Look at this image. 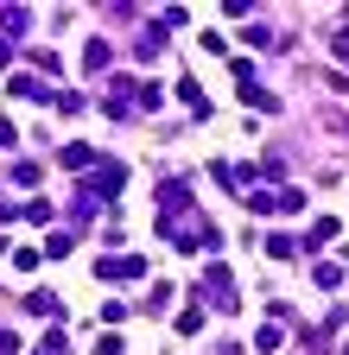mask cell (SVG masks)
Returning a JSON list of instances; mask_svg holds the SVG:
<instances>
[{
    "instance_id": "cell-1",
    "label": "cell",
    "mask_w": 349,
    "mask_h": 355,
    "mask_svg": "<svg viewBox=\"0 0 349 355\" xmlns=\"http://www.w3.org/2000/svg\"><path fill=\"white\" fill-rule=\"evenodd\" d=\"M96 279H102V286H134V279H146V260H140V254H114V260H96Z\"/></svg>"
},
{
    "instance_id": "cell-2",
    "label": "cell",
    "mask_w": 349,
    "mask_h": 355,
    "mask_svg": "<svg viewBox=\"0 0 349 355\" xmlns=\"http://www.w3.org/2000/svg\"><path fill=\"white\" fill-rule=\"evenodd\" d=\"M121 184H127V171H121L114 159H102V165L90 171V203H96V197H121Z\"/></svg>"
},
{
    "instance_id": "cell-3",
    "label": "cell",
    "mask_w": 349,
    "mask_h": 355,
    "mask_svg": "<svg viewBox=\"0 0 349 355\" xmlns=\"http://www.w3.org/2000/svg\"><path fill=\"white\" fill-rule=\"evenodd\" d=\"M203 286H210V304H216V311H235V286H229V266H210V273H203Z\"/></svg>"
},
{
    "instance_id": "cell-4",
    "label": "cell",
    "mask_w": 349,
    "mask_h": 355,
    "mask_svg": "<svg viewBox=\"0 0 349 355\" xmlns=\"http://www.w3.org/2000/svg\"><path fill=\"white\" fill-rule=\"evenodd\" d=\"M58 165H64V171H96L102 159H96V146H83V140H70V146L58 153Z\"/></svg>"
},
{
    "instance_id": "cell-5",
    "label": "cell",
    "mask_w": 349,
    "mask_h": 355,
    "mask_svg": "<svg viewBox=\"0 0 349 355\" xmlns=\"http://www.w3.org/2000/svg\"><path fill=\"white\" fill-rule=\"evenodd\" d=\"M185 203H191V184H185V178H165V184H159V209H165V216H178Z\"/></svg>"
},
{
    "instance_id": "cell-6",
    "label": "cell",
    "mask_w": 349,
    "mask_h": 355,
    "mask_svg": "<svg viewBox=\"0 0 349 355\" xmlns=\"http://www.w3.org/2000/svg\"><path fill=\"white\" fill-rule=\"evenodd\" d=\"M178 102H185L191 114H203V121H210V96H203V89H197L191 76H178Z\"/></svg>"
},
{
    "instance_id": "cell-7",
    "label": "cell",
    "mask_w": 349,
    "mask_h": 355,
    "mask_svg": "<svg viewBox=\"0 0 349 355\" xmlns=\"http://www.w3.org/2000/svg\"><path fill=\"white\" fill-rule=\"evenodd\" d=\"M7 89H13V96H32V102H58V96H51V89L38 83V76H7Z\"/></svg>"
},
{
    "instance_id": "cell-8",
    "label": "cell",
    "mask_w": 349,
    "mask_h": 355,
    "mask_svg": "<svg viewBox=\"0 0 349 355\" xmlns=\"http://www.w3.org/2000/svg\"><path fill=\"white\" fill-rule=\"evenodd\" d=\"M337 229H343L337 216H318V222H312V235H305V248H330V241H337Z\"/></svg>"
},
{
    "instance_id": "cell-9",
    "label": "cell",
    "mask_w": 349,
    "mask_h": 355,
    "mask_svg": "<svg viewBox=\"0 0 349 355\" xmlns=\"http://www.w3.org/2000/svg\"><path fill=\"white\" fill-rule=\"evenodd\" d=\"M114 51H108V38H90V44H83V70H102Z\"/></svg>"
},
{
    "instance_id": "cell-10",
    "label": "cell",
    "mask_w": 349,
    "mask_h": 355,
    "mask_svg": "<svg viewBox=\"0 0 349 355\" xmlns=\"http://www.w3.org/2000/svg\"><path fill=\"white\" fill-rule=\"evenodd\" d=\"M26 311H32V318H58V311H64V304H58L51 292H26Z\"/></svg>"
},
{
    "instance_id": "cell-11",
    "label": "cell",
    "mask_w": 349,
    "mask_h": 355,
    "mask_svg": "<svg viewBox=\"0 0 349 355\" xmlns=\"http://www.w3.org/2000/svg\"><path fill=\"white\" fill-rule=\"evenodd\" d=\"M280 343H286V330H280V324H260V330H254V349H260V355H273Z\"/></svg>"
},
{
    "instance_id": "cell-12",
    "label": "cell",
    "mask_w": 349,
    "mask_h": 355,
    "mask_svg": "<svg viewBox=\"0 0 349 355\" xmlns=\"http://www.w3.org/2000/svg\"><path fill=\"white\" fill-rule=\"evenodd\" d=\"M312 279H318L324 292H337V286H343V273H337V266H330V260H324V266H312Z\"/></svg>"
},
{
    "instance_id": "cell-13",
    "label": "cell",
    "mask_w": 349,
    "mask_h": 355,
    "mask_svg": "<svg viewBox=\"0 0 349 355\" xmlns=\"http://www.w3.org/2000/svg\"><path fill=\"white\" fill-rule=\"evenodd\" d=\"M197 330H203V311H197V304L178 311V336H197Z\"/></svg>"
},
{
    "instance_id": "cell-14",
    "label": "cell",
    "mask_w": 349,
    "mask_h": 355,
    "mask_svg": "<svg viewBox=\"0 0 349 355\" xmlns=\"http://www.w3.org/2000/svg\"><path fill=\"white\" fill-rule=\"evenodd\" d=\"M38 355H70V343H64L58 330H45V336H38Z\"/></svg>"
},
{
    "instance_id": "cell-15",
    "label": "cell",
    "mask_w": 349,
    "mask_h": 355,
    "mask_svg": "<svg viewBox=\"0 0 349 355\" xmlns=\"http://www.w3.org/2000/svg\"><path fill=\"white\" fill-rule=\"evenodd\" d=\"M267 254H280V260H292V254H298V241H292V235H267Z\"/></svg>"
},
{
    "instance_id": "cell-16",
    "label": "cell",
    "mask_w": 349,
    "mask_h": 355,
    "mask_svg": "<svg viewBox=\"0 0 349 355\" xmlns=\"http://www.w3.org/2000/svg\"><path fill=\"white\" fill-rule=\"evenodd\" d=\"M38 260H45V254H38V248H13V266H19V273H32V266Z\"/></svg>"
},
{
    "instance_id": "cell-17",
    "label": "cell",
    "mask_w": 349,
    "mask_h": 355,
    "mask_svg": "<svg viewBox=\"0 0 349 355\" xmlns=\"http://www.w3.org/2000/svg\"><path fill=\"white\" fill-rule=\"evenodd\" d=\"M0 19H7V38H19V32H26V7H7Z\"/></svg>"
},
{
    "instance_id": "cell-18",
    "label": "cell",
    "mask_w": 349,
    "mask_h": 355,
    "mask_svg": "<svg viewBox=\"0 0 349 355\" xmlns=\"http://www.w3.org/2000/svg\"><path fill=\"white\" fill-rule=\"evenodd\" d=\"M70 248H76V235H51V241H45V254H51V260H64Z\"/></svg>"
},
{
    "instance_id": "cell-19",
    "label": "cell",
    "mask_w": 349,
    "mask_h": 355,
    "mask_svg": "<svg viewBox=\"0 0 349 355\" xmlns=\"http://www.w3.org/2000/svg\"><path fill=\"white\" fill-rule=\"evenodd\" d=\"M96 355H127V343H121V336L108 330V336H96Z\"/></svg>"
},
{
    "instance_id": "cell-20",
    "label": "cell",
    "mask_w": 349,
    "mask_h": 355,
    "mask_svg": "<svg viewBox=\"0 0 349 355\" xmlns=\"http://www.w3.org/2000/svg\"><path fill=\"white\" fill-rule=\"evenodd\" d=\"M0 355H19V336L13 330H0Z\"/></svg>"
},
{
    "instance_id": "cell-21",
    "label": "cell",
    "mask_w": 349,
    "mask_h": 355,
    "mask_svg": "<svg viewBox=\"0 0 349 355\" xmlns=\"http://www.w3.org/2000/svg\"><path fill=\"white\" fill-rule=\"evenodd\" d=\"M0 146H19V133H13V121H0Z\"/></svg>"
},
{
    "instance_id": "cell-22",
    "label": "cell",
    "mask_w": 349,
    "mask_h": 355,
    "mask_svg": "<svg viewBox=\"0 0 349 355\" xmlns=\"http://www.w3.org/2000/svg\"><path fill=\"white\" fill-rule=\"evenodd\" d=\"M7 58H13V44H7V38H0V64H7Z\"/></svg>"
},
{
    "instance_id": "cell-23",
    "label": "cell",
    "mask_w": 349,
    "mask_h": 355,
    "mask_svg": "<svg viewBox=\"0 0 349 355\" xmlns=\"http://www.w3.org/2000/svg\"><path fill=\"white\" fill-rule=\"evenodd\" d=\"M343 355H349V336H343Z\"/></svg>"
}]
</instances>
